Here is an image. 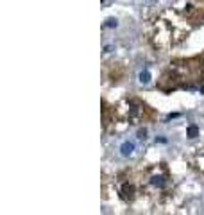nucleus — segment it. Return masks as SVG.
I'll use <instances>...</instances> for the list:
<instances>
[{"label": "nucleus", "mask_w": 204, "mask_h": 215, "mask_svg": "<svg viewBox=\"0 0 204 215\" xmlns=\"http://www.w3.org/2000/svg\"><path fill=\"white\" fill-rule=\"evenodd\" d=\"M133 151H134V143H133V142H124V143H122V147H120L122 156H131Z\"/></svg>", "instance_id": "obj_1"}, {"label": "nucleus", "mask_w": 204, "mask_h": 215, "mask_svg": "<svg viewBox=\"0 0 204 215\" xmlns=\"http://www.w3.org/2000/svg\"><path fill=\"white\" fill-rule=\"evenodd\" d=\"M186 135H188V138H197L199 136V127L197 126H188V129H186Z\"/></svg>", "instance_id": "obj_2"}, {"label": "nucleus", "mask_w": 204, "mask_h": 215, "mask_svg": "<svg viewBox=\"0 0 204 215\" xmlns=\"http://www.w3.org/2000/svg\"><path fill=\"white\" fill-rule=\"evenodd\" d=\"M140 81H142V83H149V81H150V74H149L147 70L140 74Z\"/></svg>", "instance_id": "obj_3"}, {"label": "nucleus", "mask_w": 204, "mask_h": 215, "mask_svg": "<svg viewBox=\"0 0 204 215\" xmlns=\"http://www.w3.org/2000/svg\"><path fill=\"white\" fill-rule=\"evenodd\" d=\"M116 25H118V22L115 18H107L106 20V27H116Z\"/></svg>", "instance_id": "obj_4"}, {"label": "nucleus", "mask_w": 204, "mask_h": 215, "mask_svg": "<svg viewBox=\"0 0 204 215\" xmlns=\"http://www.w3.org/2000/svg\"><path fill=\"white\" fill-rule=\"evenodd\" d=\"M152 185H156V187H163V178H152Z\"/></svg>", "instance_id": "obj_5"}, {"label": "nucleus", "mask_w": 204, "mask_h": 215, "mask_svg": "<svg viewBox=\"0 0 204 215\" xmlns=\"http://www.w3.org/2000/svg\"><path fill=\"white\" fill-rule=\"evenodd\" d=\"M145 135H147V131H145V129H143V131H140V133H138V136H140V138H145Z\"/></svg>", "instance_id": "obj_6"}]
</instances>
